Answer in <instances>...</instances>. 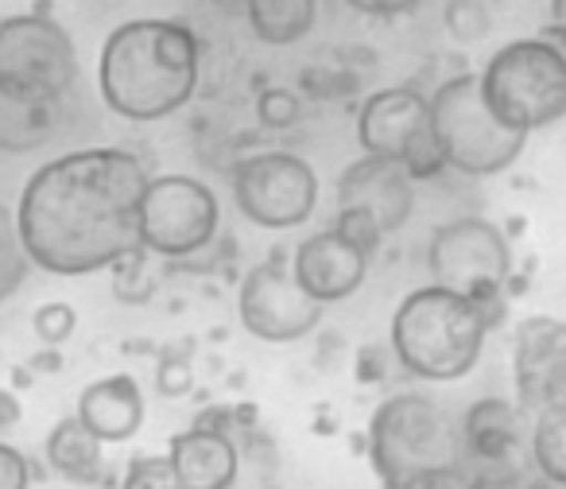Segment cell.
Masks as SVG:
<instances>
[{
	"label": "cell",
	"instance_id": "obj_1",
	"mask_svg": "<svg viewBox=\"0 0 566 489\" xmlns=\"http://www.w3.org/2000/svg\"><path fill=\"white\" fill-rule=\"evenodd\" d=\"M148 167L125 148H82L43 164L20 190L24 253L51 277H90L140 245L136 210Z\"/></svg>",
	"mask_w": 566,
	"mask_h": 489
},
{
	"label": "cell",
	"instance_id": "obj_2",
	"mask_svg": "<svg viewBox=\"0 0 566 489\" xmlns=\"http://www.w3.org/2000/svg\"><path fill=\"white\" fill-rule=\"evenodd\" d=\"M202 43L179 20H128L97 59L102 102L125 121H164L195 97Z\"/></svg>",
	"mask_w": 566,
	"mask_h": 489
},
{
	"label": "cell",
	"instance_id": "obj_3",
	"mask_svg": "<svg viewBox=\"0 0 566 489\" xmlns=\"http://www.w3.org/2000/svg\"><path fill=\"white\" fill-rule=\"evenodd\" d=\"M496 311L442 284L416 288L392 315L388 350L419 381H462L481 362Z\"/></svg>",
	"mask_w": 566,
	"mask_h": 489
},
{
	"label": "cell",
	"instance_id": "obj_4",
	"mask_svg": "<svg viewBox=\"0 0 566 489\" xmlns=\"http://www.w3.org/2000/svg\"><path fill=\"white\" fill-rule=\"evenodd\" d=\"M465 443L454 419L419 393H396L369 419V462L385 486H450L465 470Z\"/></svg>",
	"mask_w": 566,
	"mask_h": 489
},
{
	"label": "cell",
	"instance_id": "obj_5",
	"mask_svg": "<svg viewBox=\"0 0 566 489\" xmlns=\"http://www.w3.org/2000/svg\"><path fill=\"white\" fill-rule=\"evenodd\" d=\"M427 105H431V136L450 171L485 179V175L509 171L524 152L527 133L496 117L481 94L478 74L447 79L434 90V97H427Z\"/></svg>",
	"mask_w": 566,
	"mask_h": 489
},
{
	"label": "cell",
	"instance_id": "obj_6",
	"mask_svg": "<svg viewBox=\"0 0 566 489\" xmlns=\"http://www.w3.org/2000/svg\"><path fill=\"white\" fill-rule=\"evenodd\" d=\"M478 82L496 117L527 136L566 117V59L543 35L504 43Z\"/></svg>",
	"mask_w": 566,
	"mask_h": 489
},
{
	"label": "cell",
	"instance_id": "obj_7",
	"mask_svg": "<svg viewBox=\"0 0 566 489\" xmlns=\"http://www.w3.org/2000/svg\"><path fill=\"white\" fill-rule=\"evenodd\" d=\"M431 280L501 311V292L512 277L509 237L485 218H458L434 229L427 249Z\"/></svg>",
	"mask_w": 566,
	"mask_h": 489
},
{
	"label": "cell",
	"instance_id": "obj_8",
	"mask_svg": "<svg viewBox=\"0 0 566 489\" xmlns=\"http://www.w3.org/2000/svg\"><path fill=\"white\" fill-rule=\"evenodd\" d=\"M221 226V206L206 183L190 179V175H159L148 179L140 195V210H136V229H140V245L151 257H179L202 253L213 241Z\"/></svg>",
	"mask_w": 566,
	"mask_h": 489
},
{
	"label": "cell",
	"instance_id": "obj_9",
	"mask_svg": "<svg viewBox=\"0 0 566 489\" xmlns=\"http://www.w3.org/2000/svg\"><path fill=\"white\" fill-rule=\"evenodd\" d=\"M233 202L260 229H295L318 206V175L295 152H256L233 167Z\"/></svg>",
	"mask_w": 566,
	"mask_h": 489
},
{
	"label": "cell",
	"instance_id": "obj_10",
	"mask_svg": "<svg viewBox=\"0 0 566 489\" xmlns=\"http://www.w3.org/2000/svg\"><path fill=\"white\" fill-rule=\"evenodd\" d=\"M357 141L373 156L403 164L411 179H434L442 171V152L431 136V105L419 90H377L357 110Z\"/></svg>",
	"mask_w": 566,
	"mask_h": 489
},
{
	"label": "cell",
	"instance_id": "obj_11",
	"mask_svg": "<svg viewBox=\"0 0 566 489\" xmlns=\"http://www.w3.org/2000/svg\"><path fill=\"white\" fill-rule=\"evenodd\" d=\"M0 82L66 97L78 82V51L66 28L43 12L0 20Z\"/></svg>",
	"mask_w": 566,
	"mask_h": 489
},
{
	"label": "cell",
	"instance_id": "obj_12",
	"mask_svg": "<svg viewBox=\"0 0 566 489\" xmlns=\"http://www.w3.org/2000/svg\"><path fill=\"white\" fill-rule=\"evenodd\" d=\"M326 303H318L307 288L295 280L287 253H272L264 264L241 280L237 315L241 326L260 342H300L323 323Z\"/></svg>",
	"mask_w": 566,
	"mask_h": 489
},
{
	"label": "cell",
	"instance_id": "obj_13",
	"mask_svg": "<svg viewBox=\"0 0 566 489\" xmlns=\"http://www.w3.org/2000/svg\"><path fill=\"white\" fill-rule=\"evenodd\" d=\"M338 210H357L380 229V233H396L408 226L411 210H416V179L403 171V164L385 156L365 152L361 159L342 171L338 179Z\"/></svg>",
	"mask_w": 566,
	"mask_h": 489
},
{
	"label": "cell",
	"instance_id": "obj_14",
	"mask_svg": "<svg viewBox=\"0 0 566 489\" xmlns=\"http://www.w3.org/2000/svg\"><path fill=\"white\" fill-rule=\"evenodd\" d=\"M516 388L524 412L566 400V323L551 315H532L516 326Z\"/></svg>",
	"mask_w": 566,
	"mask_h": 489
},
{
	"label": "cell",
	"instance_id": "obj_15",
	"mask_svg": "<svg viewBox=\"0 0 566 489\" xmlns=\"http://www.w3.org/2000/svg\"><path fill=\"white\" fill-rule=\"evenodd\" d=\"M369 249H361L357 241H349L338 226L311 233L307 241L292 253V272L318 303H342L365 284L369 272Z\"/></svg>",
	"mask_w": 566,
	"mask_h": 489
},
{
	"label": "cell",
	"instance_id": "obj_16",
	"mask_svg": "<svg viewBox=\"0 0 566 489\" xmlns=\"http://www.w3.org/2000/svg\"><path fill=\"white\" fill-rule=\"evenodd\" d=\"M167 458L175 466V486L182 489H226L233 486L237 470H241L237 443L229 439L226 427L202 424V419L175 435Z\"/></svg>",
	"mask_w": 566,
	"mask_h": 489
},
{
	"label": "cell",
	"instance_id": "obj_17",
	"mask_svg": "<svg viewBox=\"0 0 566 489\" xmlns=\"http://www.w3.org/2000/svg\"><path fill=\"white\" fill-rule=\"evenodd\" d=\"M59 125H63V97L0 82V152L12 156L40 152L59 136Z\"/></svg>",
	"mask_w": 566,
	"mask_h": 489
},
{
	"label": "cell",
	"instance_id": "obj_18",
	"mask_svg": "<svg viewBox=\"0 0 566 489\" xmlns=\"http://www.w3.org/2000/svg\"><path fill=\"white\" fill-rule=\"evenodd\" d=\"M462 443H465V455L489 466H501L509 458H516L527 447L524 404H509L501 396H485V400L470 404V412L462 419Z\"/></svg>",
	"mask_w": 566,
	"mask_h": 489
},
{
	"label": "cell",
	"instance_id": "obj_19",
	"mask_svg": "<svg viewBox=\"0 0 566 489\" xmlns=\"http://www.w3.org/2000/svg\"><path fill=\"white\" fill-rule=\"evenodd\" d=\"M78 419L102 443H125L144 424V393L128 373H113L82 388Z\"/></svg>",
	"mask_w": 566,
	"mask_h": 489
},
{
	"label": "cell",
	"instance_id": "obj_20",
	"mask_svg": "<svg viewBox=\"0 0 566 489\" xmlns=\"http://www.w3.org/2000/svg\"><path fill=\"white\" fill-rule=\"evenodd\" d=\"M241 17L268 48H292L307 40L318 20V0H244Z\"/></svg>",
	"mask_w": 566,
	"mask_h": 489
},
{
	"label": "cell",
	"instance_id": "obj_21",
	"mask_svg": "<svg viewBox=\"0 0 566 489\" xmlns=\"http://www.w3.org/2000/svg\"><path fill=\"white\" fill-rule=\"evenodd\" d=\"M102 447L105 443L90 431L86 424L78 419V412L66 419H59L48 435V462L55 466L59 474L66 478H90V474L102 470Z\"/></svg>",
	"mask_w": 566,
	"mask_h": 489
},
{
	"label": "cell",
	"instance_id": "obj_22",
	"mask_svg": "<svg viewBox=\"0 0 566 489\" xmlns=\"http://www.w3.org/2000/svg\"><path fill=\"white\" fill-rule=\"evenodd\" d=\"M527 455L543 481L566 489V400L535 412V424L527 427Z\"/></svg>",
	"mask_w": 566,
	"mask_h": 489
},
{
	"label": "cell",
	"instance_id": "obj_23",
	"mask_svg": "<svg viewBox=\"0 0 566 489\" xmlns=\"http://www.w3.org/2000/svg\"><path fill=\"white\" fill-rule=\"evenodd\" d=\"M28 269H32V261H28L24 241H20L17 214L0 202V300H9L24 284Z\"/></svg>",
	"mask_w": 566,
	"mask_h": 489
},
{
	"label": "cell",
	"instance_id": "obj_24",
	"mask_svg": "<svg viewBox=\"0 0 566 489\" xmlns=\"http://www.w3.org/2000/svg\"><path fill=\"white\" fill-rule=\"evenodd\" d=\"M442 24H447L450 40L458 43H481L493 28V17H489L485 0H450L442 9Z\"/></svg>",
	"mask_w": 566,
	"mask_h": 489
},
{
	"label": "cell",
	"instance_id": "obj_25",
	"mask_svg": "<svg viewBox=\"0 0 566 489\" xmlns=\"http://www.w3.org/2000/svg\"><path fill=\"white\" fill-rule=\"evenodd\" d=\"M148 249L144 245H136V249H128L120 261H113V288H117V300L125 303H144L151 295V280L144 277V269H148Z\"/></svg>",
	"mask_w": 566,
	"mask_h": 489
},
{
	"label": "cell",
	"instance_id": "obj_26",
	"mask_svg": "<svg viewBox=\"0 0 566 489\" xmlns=\"http://www.w3.org/2000/svg\"><path fill=\"white\" fill-rule=\"evenodd\" d=\"M256 117L264 128H292L295 121H300V97H295L292 90H280V86L260 90Z\"/></svg>",
	"mask_w": 566,
	"mask_h": 489
},
{
	"label": "cell",
	"instance_id": "obj_27",
	"mask_svg": "<svg viewBox=\"0 0 566 489\" xmlns=\"http://www.w3.org/2000/svg\"><path fill=\"white\" fill-rule=\"evenodd\" d=\"M32 326L48 346H63L74 334V326H78V311H74L71 303H43L32 315Z\"/></svg>",
	"mask_w": 566,
	"mask_h": 489
},
{
	"label": "cell",
	"instance_id": "obj_28",
	"mask_svg": "<svg viewBox=\"0 0 566 489\" xmlns=\"http://www.w3.org/2000/svg\"><path fill=\"white\" fill-rule=\"evenodd\" d=\"M128 489H171L175 486V466L167 455H140L128 462L125 474Z\"/></svg>",
	"mask_w": 566,
	"mask_h": 489
},
{
	"label": "cell",
	"instance_id": "obj_29",
	"mask_svg": "<svg viewBox=\"0 0 566 489\" xmlns=\"http://www.w3.org/2000/svg\"><path fill=\"white\" fill-rule=\"evenodd\" d=\"M156 388L164 396H187L190 388H195V365H190L182 354H167L164 362H159Z\"/></svg>",
	"mask_w": 566,
	"mask_h": 489
},
{
	"label": "cell",
	"instance_id": "obj_30",
	"mask_svg": "<svg viewBox=\"0 0 566 489\" xmlns=\"http://www.w3.org/2000/svg\"><path fill=\"white\" fill-rule=\"evenodd\" d=\"M35 481V466L17 447L0 443V489H24Z\"/></svg>",
	"mask_w": 566,
	"mask_h": 489
},
{
	"label": "cell",
	"instance_id": "obj_31",
	"mask_svg": "<svg viewBox=\"0 0 566 489\" xmlns=\"http://www.w3.org/2000/svg\"><path fill=\"white\" fill-rule=\"evenodd\" d=\"M349 9L361 12V17H373V20H396V17H408L416 12L423 0H346Z\"/></svg>",
	"mask_w": 566,
	"mask_h": 489
},
{
	"label": "cell",
	"instance_id": "obj_32",
	"mask_svg": "<svg viewBox=\"0 0 566 489\" xmlns=\"http://www.w3.org/2000/svg\"><path fill=\"white\" fill-rule=\"evenodd\" d=\"M377 357H380V346H365L361 354H357V377H361L365 385H377V381H385L388 362L377 365Z\"/></svg>",
	"mask_w": 566,
	"mask_h": 489
},
{
	"label": "cell",
	"instance_id": "obj_33",
	"mask_svg": "<svg viewBox=\"0 0 566 489\" xmlns=\"http://www.w3.org/2000/svg\"><path fill=\"white\" fill-rule=\"evenodd\" d=\"M539 35H543V40L551 43V48L558 51V55L566 59V24H558V20H551L547 28H539Z\"/></svg>",
	"mask_w": 566,
	"mask_h": 489
},
{
	"label": "cell",
	"instance_id": "obj_34",
	"mask_svg": "<svg viewBox=\"0 0 566 489\" xmlns=\"http://www.w3.org/2000/svg\"><path fill=\"white\" fill-rule=\"evenodd\" d=\"M20 419V404H17V396H9V393H0V431L4 427H12Z\"/></svg>",
	"mask_w": 566,
	"mask_h": 489
},
{
	"label": "cell",
	"instance_id": "obj_35",
	"mask_svg": "<svg viewBox=\"0 0 566 489\" xmlns=\"http://www.w3.org/2000/svg\"><path fill=\"white\" fill-rule=\"evenodd\" d=\"M551 17H555L558 24H566V0H551Z\"/></svg>",
	"mask_w": 566,
	"mask_h": 489
},
{
	"label": "cell",
	"instance_id": "obj_36",
	"mask_svg": "<svg viewBox=\"0 0 566 489\" xmlns=\"http://www.w3.org/2000/svg\"><path fill=\"white\" fill-rule=\"evenodd\" d=\"M213 4H218L221 12H241V4H244V0H213Z\"/></svg>",
	"mask_w": 566,
	"mask_h": 489
}]
</instances>
